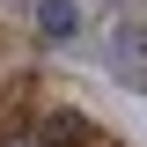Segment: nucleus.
<instances>
[{
	"mask_svg": "<svg viewBox=\"0 0 147 147\" xmlns=\"http://www.w3.org/2000/svg\"><path fill=\"white\" fill-rule=\"evenodd\" d=\"M140 59H147V30H140V22H118V66L140 74Z\"/></svg>",
	"mask_w": 147,
	"mask_h": 147,
	"instance_id": "nucleus-3",
	"label": "nucleus"
},
{
	"mask_svg": "<svg viewBox=\"0 0 147 147\" xmlns=\"http://www.w3.org/2000/svg\"><path fill=\"white\" fill-rule=\"evenodd\" d=\"M22 88H30L22 74H15V81H0V140H15V132H22V118H15V103H22Z\"/></svg>",
	"mask_w": 147,
	"mask_h": 147,
	"instance_id": "nucleus-2",
	"label": "nucleus"
},
{
	"mask_svg": "<svg viewBox=\"0 0 147 147\" xmlns=\"http://www.w3.org/2000/svg\"><path fill=\"white\" fill-rule=\"evenodd\" d=\"M37 37L44 44H74L81 37V7L74 0H37Z\"/></svg>",
	"mask_w": 147,
	"mask_h": 147,
	"instance_id": "nucleus-1",
	"label": "nucleus"
}]
</instances>
